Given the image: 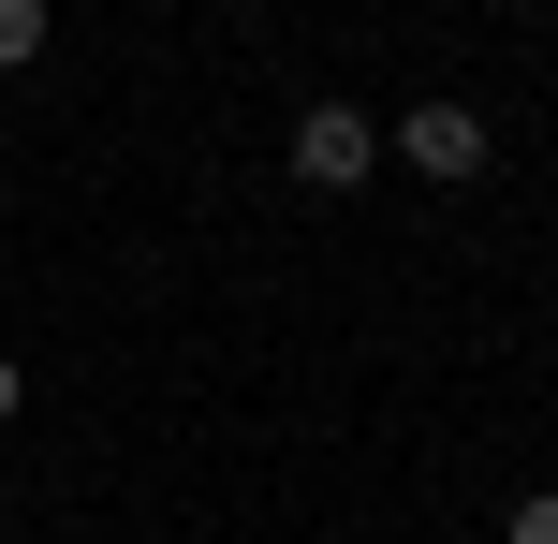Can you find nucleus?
Here are the masks:
<instances>
[{
	"label": "nucleus",
	"instance_id": "nucleus-5",
	"mask_svg": "<svg viewBox=\"0 0 558 544\" xmlns=\"http://www.w3.org/2000/svg\"><path fill=\"white\" fill-rule=\"evenodd\" d=\"M15 398H29V383H15V353H0V427H15Z\"/></svg>",
	"mask_w": 558,
	"mask_h": 544
},
{
	"label": "nucleus",
	"instance_id": "nucleus-1",
	"mask_svg": "<svg viewBox=\"0 0 558 544\" xmlns=\"http://www.w3.org/2000/svg\"><path fill=\"white\" fill-rule=\"evenodd\" d=\"M294 177L308 192H353V177H383V133H367L353 104H308L294 118Z\"/></svg>",
	"mask_w": 558,
	"mask_h": 544
},
{
	"label": "nucleus",
	"instance_id": "nucleus-2",
	"mask_svg": "<svg viewBox=\"0 0 558 544\" xmlns=\"http://www.w3.org/2000/svg\"><path fill=\"white\" fill-rule=\"evenodd\" d=\"M397 162L441 177V192H471V177H485V118L471 104H412V118H397Z\"/></svg>",
	"mask_w": 558,
	"mask_h": 544
},
{
	"label": "nucleus",
	"instance_id": "nucleus-4",
	"mask_svg": "<svg viewBox=\"0 0 558 544\" xmlns=\"http://www.w3.org/2000/svg\"><path fill=\"white\" fill-rule=\"evenodd\" d=\"M500 544H558V486H530V500H514V516H500Z\"/></svg>",
	"mask_w": 558,
	"mask_h": 544
},
{
	"label": "nucleus",
	"instance_id": "nucleus-3",
	"mask_svg": "<svg viewBox=\"0 0 558 544\" xmlns=\"http://www.w3.org/2000/svg\"><path fill=\"white\" fill-rule=\"evenodd\" d=\"M45 59V0H0V74H29Z\"/></svg>",
	"mask_w": 558,
	"mask_h": 544
}]
</instances>
